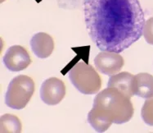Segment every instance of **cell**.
<instances>
[{"instance_id":"obj_6","label":"cell","mask_w":153,"mask_h":133,"mask_svg":"<svg viewBox=\"0 0 153 133\" xmlns=\"http://www.w3.org/2000/svg\"><path fill=\"white\" fill-rule=\"evenodd\" d=\"M95 66L102 74L113 76L118 73L124 66V58L118 53L102 51L94 59Z\"/></svg>"},{"instance_id":"obj_9","label":"cell","mask_w":153,"mask_h":133,"mask_svg":"<svg viewBox=\"0 0 153 133\" xmlns=\"http://www.w3.org/2000/svg\"><path fill=\"white\" fill-rule=\"evenodd\" d=\"M134 81L135 77L134 75L127 72H119L111 76L107 87L117 89L130 99L135 95Z\"/></svg>"},{"instance_id":"obj_8","label":"cell","mask_w":153,"mask_h":133,"mask_svg":"<svg viewBox=\"0 0 153 133\" xmlns=\"http://www.w3.org/2000/svg\"><path fill=\"white\" fill-rule=\"evenodd\" d=\"M30 47L34 54L41 59L49 57L54 49V41L50 35L39 32L32 37L30 40Z\"/></svg>"},{"instance_id":"obj_1","label":"cell","mask_w":153,"mask_h":133,"mask_svg":"<svg viewBox=\"0 0 153 133\" xmlns=\"http://www.w3.org/2000/svg\"><path fill=\"white\" fill-rule=\"evenodd\" d=\"M83 9L88 35L100 50L119 54L143 35L139 0H84Z\"/></svg>"},{"instance_id":"obj_10","label":"cell","mask_w":153,"mask_h":133,"mask_svg":"<svg viewBox=\"0 0 153 133\" xmlns=\"http://www.w3.org/2000/svg\"><path fill=\"white\" fill-rule=\"evenodd\" d=\"M134 93L141 98L147 99L153 96V76L148 73L135 75Z\"/></svg>"},{"instance_id":"obj_5","label":"cell","mask_w":153,"mask_h":133,"mask_svg":"<svg viewBox=\"0 0 153 133\" xmlns=\"http://www.w3.org/2000/svg\"><path fill=\"white\" fill-rule=\"evenodd\" d=\"M66 95V86L62 80L50 77L40 87V98L48 105H56Z\"/></svg>"},{"instance_id":"obj_3","label":"cell","mask_w":153,"mask_h":133,"mask_svg":"<svg viewBox=\"0 0 153 133\" xmlns=\"http://www.w3.org/2000/svg\"><path fill=\"white\" fill-rule=\"evenodd\" d=\"M69 78L73 86L85 95L96 94L102 87V80L98 73L83 61L78 62L70 70Z\"/></svg>"},{"instance_id":"obj_12","label":"cell","mask_w":153,"mask_h":133,"mask_svg":"<svg viewBox=\"0 0 153 133\" xmlns=\"http://www.w3.org/2000/svg\"><path fill=\"white\" fill-rule=\"evenodd\" d=\"M141 116L146 124L153 127V96L147 98L141 111Z\"/></svg>"},{"instance_id":"obj_2","label":"cell","mask_w":153,"mask_h":133,"mask_svg":"<svg viewBox=\"0 0 153 133\" xmlns=\"http://www.w3.org/2000/svg\"><path fill=\"white\" fill-rule=\"evenodd\" d=\"M134 113L130 99L117 89L107 87L94 98V106L88 114V122L96 132H104L112 123L128 122Z\"/></svg>"},{"instance_id":"obj_4","label":"cell","mask_w":153,"mask_h":133,"mask_svg":"<svg viewBox=\"0 0 153 133\" xmlns=\"http://www.w3.org/2000/svg\"><path fill=\"white\" fill-rule=\"evenodd\" d=\"M34 92V81L30 76L20 75L9 83L5 95V103L11 108L22 109L27 105Z\"/></svg>"},{"instance_id":"obj_13","label":"cell","mask_w":153,"mask_h":133,"mask_svg":"<svg viewBox=\"0 0 153 133\" xmlns=\"http://www.w3.org/2000/svg\"><path fill=\"white\" fill-rule=\"evenodd\" d=\"M143 35L146 41L153 45V17H151L145 22L143 28Z\"/></svg>"},{"instance_id":"obj_7","label":"cell","mask_w":153,"mask_h":133,"mask_svg":"<svg viewBox=\"0 0 153 133\" xmlns=\"http://www.w3.org/2000/svg\"><path fill=\"white\" fill-rule=\"evenodd\" d=\"M3 64L11 72H20L27 68L31 63L28 51L21 45H13L3 56Z\"/></svg>"},{"instance_id":"obj_11","label":"cell","mask_w":153,"mask_h":133,"mask_svg":"<svg viewBox=\"0 0 153 133\" xmlns=\"http://www.w3.org/2000/svg\"><path fill=\"white\" fill-rule=\"evenodd\" d=\"M1 132H22V123L15 115L4 114L0 121Z\"/></svg>"}]
</instances>
